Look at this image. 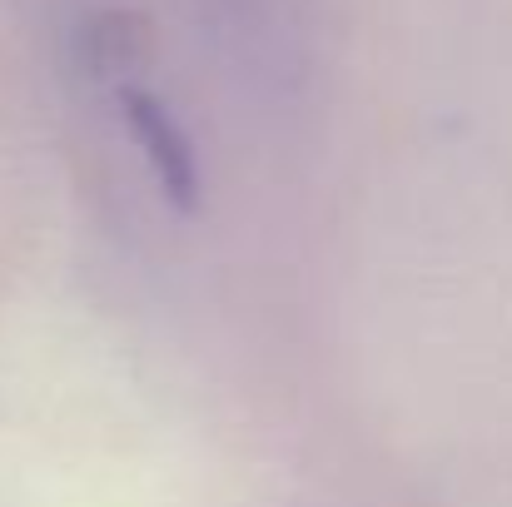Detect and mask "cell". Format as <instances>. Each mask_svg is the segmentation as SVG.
Instances as JSON below:
<instances>
[{
    "label": "cell",
    "mask_w": 512,
    "mask_h": 507,
    "mask_svg": "<svg viewBox=\"0 0 512 507\" xmlns=\"http://www.w3.org/2000/svg\"><path fill=\"white\" fill-rule=\"evenodd\" d=\"M120 110L130 120V135H135L145 165L155 174L160 194L170 204H179V209H194V199H199V160H194L189 135L179 130V120L170 115V105L160 95L130 85V90H120Z\"/></svg>",
    "instance_id": "6da1fadb"
}]
</instances>
